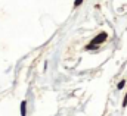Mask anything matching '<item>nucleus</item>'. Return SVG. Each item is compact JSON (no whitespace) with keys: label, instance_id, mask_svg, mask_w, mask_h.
<instances>
[{"label":"nucleus","instance_id":"1","mask_svg":"<svg viewBox=\"0 0 127 116\" xmlns=\"http://www.w3.org/2000/svg\"><path fill=\"white\" fill-rule=\"evenodd\" d=\"M106 38H108V34L106 32L97 34L95 38L89 43V46H86V50H95V49H97V44H102L103 41H106Z\"/></svg>","mask_w":127,"mask_h":116},{"label":"nucleus","instance_id":"4","mask_svg":"<svg viewBox=\"0 0 127 116\" xmlns=\"http://www.w3.org/2000/svg\"><path fill=\"white\" fill-rule=\"evenodd\" d=\"M81 3H83V0H75V1H74V7H77V6H80Z\"/></svg>","mask_w":127,"mask_h":116},{"label":"nucleus","instance_id":"2","mask_svg":"<svg viewBox=\"0 0 127 116\" xmlns=\"http://www.w3.org/2000/svg\"><path fill=\"white\" fill-rule=\"evenodd\" d=\"M25 109H27V101H22L21 103V115L25 116Z\"/></svg>","mask_w":127,"mask_h":116},{"label":"nucleus","instance_id":"5","mask_svg":"<svg viewBox=\"0 0 127 116\" xmlns=\"http://www.w3.org/2000/svg\"><path fill=\"white\" fill-rule=\"evenodd\" d=\"M127 106V93H126V97H124V100H123V107H126Z\"/></svg>","mask_w":127,"mask_h":116},{"label":"nucleus","instance_id":"3","mask_svg":"<svg viewBox=\"0 0 127 116\" xmlns=\"http://www.w3.org/2000/svg\"><path fill=\"white\" fill-rule=\"evenodd\" d=\"M124 85H126V81L123 79V81H120V82H118V85H117V88H118V90H121V88L124 87Z\"/></svg>","mask_w":127,"mask_h":116}]
</instances>
